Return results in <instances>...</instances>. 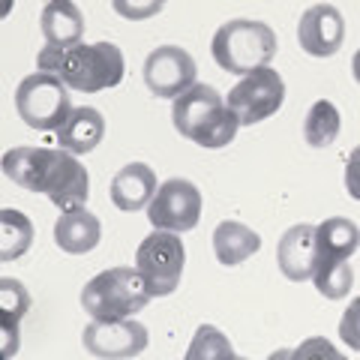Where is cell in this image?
I'll list each match as a JSON object with an SVG mask.
<instances>
[{
  "label": "cell",
  "instance_id": "cell-1",
  "mask_svg": "<svg viewBox=\"0 0 360 360\" xmlns=\"http://www.w3.org/2000/svg\"><path fill=\"white\" fill-rule=\"evenodd\" d=\"M4 174L27 193H42L58 210L84 207L90 195L87 168L63 148H13L4 153Z\"/></svg>",
  "mask_w": 360,
  "mask_h": 360
},
{
  "label": "cell",
  "instance_id": "cell-2",
  "mask_svg": "<svg viewBox=\"0 0 360 360\" xmlns=\"http://www.w3.org/2000/svg\"><path fill=\"white\" fill-rule=\"evenodd\" d=\"M37 66L42 72L60 75L66 87L78 94H99V90L117 87L127 72L123 51L115 42H94V45H70V49H54L45 45L37 54Z\"/></svg>",
  "mask_w": 360,
  "mask_h": 360
},
{
  "label": "cell",
  "instance_id": "cell-3",
  "mask_svg": "<svg viewBox=\"0 0 360 360\" xmlns=\"http://www.w3.org/2000/svg\"><path fill=\"white\" fill-rule=\"evenodd\" d=\"M172 123L184 139L207 150L231 144L240 127L225 96L210 84H193L186 94H180L172 105Z\"/></svg>",
  "mask_w": 360,
  "mask_h": 360
},
{
  "label": "cell",
  "instance_id": "cell-4",
  "mask_svg": "<svg viewBox=\"0 0 360 360\" xmlns=\"http://www.w3.org/2000/svg\"><path fill=\"white\" fill-rule=\"evenodd\" d=\"M213 60L231 75H250L276 58V33L264 21L231 18L213 33Z\"/></svg>",
  "mask_w": 360,
  "mask_h": 360
},
{
  "label": "cell",
  "instance_id": "cell-5",
  "mask_svg": "<svg viewBox=\"0 0 360 360\" xmlns=\"http://www.w3.org/2000/svg\"><path fill=\"white\" fill-rule=\"evenodd\" d=\"M150 288L139 274V267H108L96 274L82 291V307L90 319H132L150 300Z\"/></svg>",
  "mask_w": 360,
  "mask_h": 360
},
{
  "label": "cell",
  "instance_id": "cell-6",
  "mask_svg": "<svg viewBox=\"0 0 360 360\" xmlns=\"http://www.w3.org/2000/svg\"><path fill=\"white\" fill-rule=\"evenodd\" d=\"M15 111L30 129L51 132L70 117V87L54 72H33L15 90Z\"/></svg>",
  "mask_w": 360,
  "mask_h": 360
},
{
  "label": "cell",
  "instance_id": "cell-7",
  "mask_svg": "<svg viewBox=\"0 0 360 360\" xmlns=\"http://www.w3.org/2000/svg\"><path fill=\"white\" fill-rule=\"evenodd\" d=\"M186 264V250L177 231L153 229V234L141 240L139 252H135V267L144 276L153 297H168L180 285Z\"/></svg>",
  "mask_w": 360,
  "mask_h": 360
},
{
  "label": "cell",
  "instance_id": "cell-8",
  "mask_svg": "<svg viewBox=\"0 0 360 360\" xmlns=\"http://www.w3.org/2000/svg\"><path fill=\"white\" fill-rule=\"evenodd\" d=\"M225 103H229V108L238 115L240 127H252V123H262L283 108L285 82L274 66H262V70L243 75L240 82L229 90Z\"/></svg>",
  "mask_w": 360,
  "mask_h": 360
},
{
  "label": "cell",
  "instance_id": "cell-9",
  "mask_svg": "<svg viewBox=\"0 0 360 360\" xmlns=\"http://www.w3.org/2000/svg\"><path fill=\"white\" fill-rule=\"evenodd\" d=\"M148 219L153 229L165 231H193L201 219V193L193 180L172 177L156 189L153 201L148 205Z\"/></svg>",
  "mask_w": 360,
  "mask_h": 360
},
{
  "label": "cell",
  "instance_id": "cell-10",
  "mask_svg": "<svg viewBox=\"0 0 360 360\" xmlns=\"http://www.w3.org/2000/svg\"><path fill=\"white\" fill-rule=\"evenodd\" d=\"M195 60L180 45H160L144 60V84L153 96L177 99L195 84Z\"/></svg>",
  "mask_w": 360,
  "mask_h": 360
},
{
  "label": "cell",
  "instance_id": "cell-11",
  "mask_svg": "<svg viewBox=\"0 0 360 360\" xmlns=\"http://www.w3.org/2000/svg\"><path fill=\"white\" fill-rule=\"evenodd\" d=\"M82 342L94 357H135L148 348V328L135 319H94L84 328Z\"/></svg>",
  "mask_w": 360,
  "mask_h": 360
},
{
  "label": "cell",
  "instance_id": "cell-12",
  "mask_svg": "<svg viewBox=\"0 0 360 360\" xmlns=\"http://www.w3.org/2000/svg\"><path fill=\"white\" fill-rule=\"evenodd\" d=\"M345 39V18L330 4H315L300 15L297 42L309 58H333Z\"/></svg>",
  "mask_w": 360,
  "mask_h": 360
},
{
  "label": "cell",
  "instance_id": "cell-13",
  "mask_svg": "<svg viewBox=\"0 0 360 360\" xmlns=\"http://www.w3.org/2000/svg\"><path fill=\"white\" fill-rule=\"evenodd\" d=\"M276 264L283 270V276L291 283H303L312 279L315 264H319V234L315 225H291V229L279 238L276 246Z\"/></svg>",
  "mask_w": 360,
  "mask_h": 360
},
{
  "label": "cell",
  "instance_id": "cell-14",
  "mask_svg": "<svg viewBox=\"0 0 360 360\" xmlns=\"http://www.w3.org/2000/svg\"><path fill=\"white\" fill-rule=\"evenodd\" d=\"M156 174L150 165L144 162H129L123 165L120 172L115 174L111 180V201H115V207L123 210V213H135V210H144L153 201L156 195Z\"/></svg>",
  "mask_w": 360,
  "mask_h": 360
},
{
  "label": "cell",
  "instance_id": "cell-15",
  "mask_svg": "<svg viewBox=\"0 0 360 360\" xmlns=\"http://www.w3.org/2000/svg\"><path fill=\"white\" fill-rule=\"evenodd\" d=\"M99 238H103V225L87 207L60 210L58 222H54V243L70 255H84L96 250Z\"/></svg>",
  "mask_w": 360,
  "mask_h": 360
},
{
  "label": "cell",
  "instance_id": "cell-16",
  "mask_svg": "<svg viewBox=\"0 0 360 360\" xmlns=\"http://www.w3.org/2000/svg\"><path fill=\"white\" fill-rule=\"evenodd\" d=\"M39 25L45 45H54V49H70L84 37V15L72 0H49L39 15Z\"/></svg>",
  "mask_w": 360,
  "mask_h": 360
},
{
  "label": "cell",
  "instance_id": "cell-17",
  "mask_svg": "<svg viewBox=\"0 0 360 360\" xmlns=\"http://www.w3.org/2000/svg\"><path fill=\"white\" fill-rule=\"evenodd\" d=\"M54 132H58V148L82 156V153H90L99 141H103L105 120L96 108L82 105V108H72L70 117H66L60 123V129H54Z\"/></svg>",
  "mask_w": 360,
  "mask_h": 360
},
{
  "label": "cell",
  "instance_id": "cell-18",
  "mask_svg": "<svg viewBox=\"0 0 360 360\" xmlns=\"http://www.w3.org/2000/svg\"><path fill=\"white\" fill-rule=\"evenodd\" d=\"M258 250H262V238L238 219H225L213 229V252H217V262L225 267L243 264Z\"/></svg>",
  "mask_w": 360,
  "mask_h": 360
},
{
  "label": "cell",
  "instance_id": "cell-19",
  "mask_svg": "<svg viewBox=\"0 0 360 360\" xmlns=\"http://www.w3.org/2000/svg\"><path fill=\"white\" fill-rule=\"evenodd\" d=\"M30 309V295L18 279L4 276L0 279V336H4V348L0 354L13 357L18 354V324Z\"/></svg>",
  "mask_w": 360,
  "mask_h": 360
},
{
  "label": "cell",
  "instance_id": "cell-20",
  "mask_svg": "<svg viewBox=\"0 0 360 360\" xmlns=\"http://www.w3.org/2000/svg\"><path fill=\"white\" fill-rule=\"evenodd\" d=\"M319 234V258H352L360 246V229L357 222L345 217H330L321 225H315Z\"/></svg>",
  "mask_w": 360,
  "mask_h": 360
},
{
  "label": "cell",
  "instance_id": "cell-21",
  "mask_svg": "<svg viewBox=\"0 0 360 360\" xmlns=\"http://www.w3.org/2000/svg\"><path fill=\"white\" fill-rule=\"evenodd\" d=\"M33 243V222L21 210H0V262H15Z\"/></svg>",
  "mask_w": 360,
  "mask_h": 360
},
{
  "label": "cell",
  "instance_id": "cell-22",
  "mask_svg": "<svg viewBox=\"0 0 360 360\" xmlns=\"http://www.w3.org/2000/svg\"><path fill=\"white\" fill-rule=\"evenodd\" d=\"M342 117L330 99H319L312 103V108L307 111V120H303V139H307L309 148H330L340 135Z\"/></svg>",
  "mask_w": 360,
  "mask_h": 360
},
{
  "label": "cell",
  "instance_id": "cell-23",
  "mask_svg": "<svg viewBox=\"0 0 360 360\" xmlns=\"http://www.w3.org/2000/svg\"><path fill=\"white\" fill-rule=\"evenodd\" d=\"M312 283L321 297L342 300V297H348V291L354 285V270H352V264H345V258H319Z\"/></svg>",
  "mask_w": 360,
  "mask_h": 360
},
{
  "label": "cell",
  "instance_id": "cell-24",
  "mask_svg": "<svg viewBox=\"0 0 360 360\" xmlns=\"http://www.w3.org/2000/svg\"><path fill=\"white\" fill-rule=\"evenodd\" d=\"M231 357H234L231 342L213 324H201L186 352V360H231Z\"/></svg>",
  "mask_w": 360,
  "mask_h": 360
},
{
  "label": "cell",
  "instance_id": "cell-25",
  "mask_svg": "<svg viewBox=\"0 0 360 360\" xmlns=\"http://www.w3.org/2000/svg\"><path fill=\"white\" fill-rule=\"evenodd\" d=\"M115 13L127 21H148L162 13L165 0H111Z\"/></svg>",
  "mask_w": 360,
  "mask_h": 360
},
{
  "label": "cell",
  "instance_id": "cell-26",
  "mask_svg": "<svg viewBox=\"0 0 360 360\" xmlns=\"http://www.w3.org/2000/svg\"><path fill=\"white\" fill-rule=\"evenodd\" d=\"M340 340L352 348V352H360V297H354L348 303V309L340 319Z\"/></svg>",
  "mask_w": 360,
  "mask_h": 360
},
{
  "label": "cell",
  "instance_id": "cell-27",
  "mask_svg": "<svg viewBox=\"0 0 360 360\" xmlns=\"http://www.w3.org/2000/svg\"><path fill=\"white\" fill-rule=\"evenodd\" d=\"M345 189L354 201H360V144L348 153V162H345Z\"/></svg>",
  "mask_w": 360,
  "mask_h": 360
},
{
  "label": "cell",
  "instance_id": "cell-28",
  "mask_svg": "<svg viewBox=\"0 0 360 360\" xmlns=\"http://www.w3.org/2000/svg\"><path fill=\"white\" fill-rule=\"evenodd\" d=\"M352 75H354V82L360 84V49H357V54H354V60H352Z\"/></svg>",
  "mask_w": 360,
  "mask_h": 360
}]
</instances>
